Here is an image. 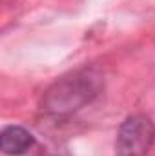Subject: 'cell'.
<instances>
[{
	"instance_id": "obj_3",
	"label": "cell",
	"mask_w": 155,
	"mask_h": 156,
	"mask_svg": "<svg viewBox=\"0 0 155 156\" xmlns=\"http://www.w3.org/2000/svg\"><path fill=\"white\" fill-rule=\"evenodd\" d=\"M35 145V136L22 125H7L0 133V151L7 156H22Z\"/></svg>"
},
{
	"instance_id": "obj_1",
	"label": "cell",
	"mask_w": 155,
	"mask_h": 156,
	"mask_svg": "<svg viewBox=\"0 0 155 156\" xmlns=\"http://www.w3.org/2000/svg\"><path fill=\"white\" fill-rule=\"evenodd\" d=\"M104 89V76L97 67H82L53 82L42 100L40 109L49 116H68L89 105Z\"/></svg>"
},
{
	"instance_id": "obj_2",
	"label": "cell",
	"mask_w": 155,
	"mask_h": 156,
	"mask_svg": "<svg viewBox=\"0 0 155 156\" xmlns=\"http://www.w3.org/2000/svg\"><path fill=\"white\" fill-rule=\"evenodd\" d=\"M155 142V123L146 115H131L119 127L115 140L117 156H144Z\"/></svg>"
}]
</instances>
